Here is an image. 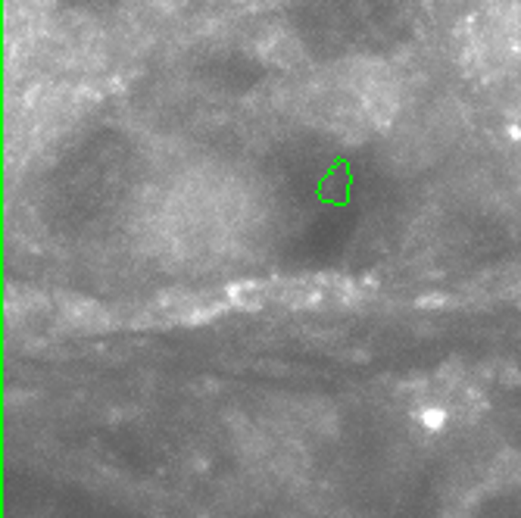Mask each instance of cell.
Here are the masks:
<instances>
[{
    "label": "cell",
    "instance_id": "cell-1",
    "mask_svg": "<svg viewBox=\"0 0 521 518\" xmlns=\"http://www.w3.org/2000/svg\"><path fill=\"white\" fill-rule=\"evenodd\" d=\"M256 57L263 63L275 66V69H300L307 66V47L297 38L290 28H269L256 38Z\"/></svg>",
    "mask_w": 521,
    "mask_h": 518
},
{
    "label": "cell",
    "instance_id": "cell-2",
    "mask_svg": "<svg viewBox=\"0 0 521 518\" xmlns=\"http://www.w3.org/2000/svg\"><path fill=\"white\" fill-rule=\"evenodd\" d=\"M59 319L69 325L72 331H85V335L107 331L109 325H113V316L97 300H88V297H66L59 303Z\"/></svg>",
    "mask_w": 521,
    "mask_h": 518
},
{
    "label": "cell",
    "instance_id": "cell-3",
    "mask_svg": "<svg viewBox=\"0 0 521 518\" xmlns=\"http://www.w3.org/2000/svg\"><path fill=\"white\" fill-rule=\"evenodd\" d=\"M234 303V306H263V300H266V287L259 285V281H244V285H237L232 287V297H228Z\"/></svg>",
    "mask_w": 521,
    "mask_h": 518
},
{
    "label": "cell",
    "instance_id": "cell-4",
    "mask_svg": "<svg viewBox=\"0 0 521 518\" xmlns=\"http://www.w3.org/2000/svg\"><path fill=\"white\" fill-rule=\"evenodd\" d=\"M419 421H422V428L431 431V434L443 431V428H446V409H443V406H425V409L419 412Z\"/></svg>",
    "mask_w": 521,
    "mask_h": 518
}]
</instances>
